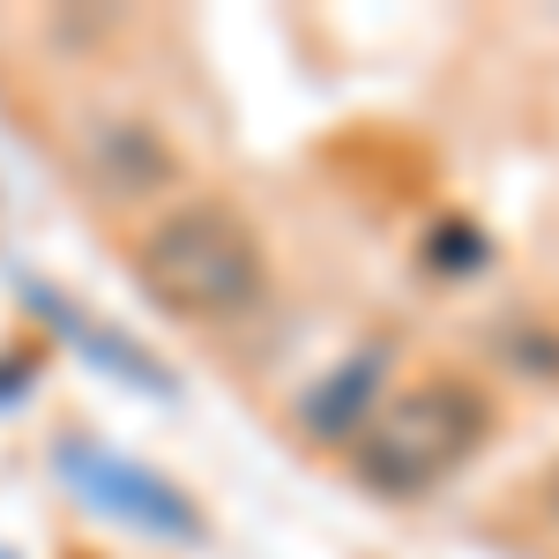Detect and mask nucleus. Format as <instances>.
Masks as SVG:
<instances>
[{"instance_id":"obj_6","label":"nucleus","mask_w":559,"mask_h":559,"mask_svg":"<svg viewBox=\"0 0 559 559\" xmlns=\"http://www.w3.org/2000/svg\"><path fill=\"white\" fill-rule=\"evenodd\" d=\"M373 381H381V366H373V358H350L344 373H336V381H329L321 395H313V403H306L313 432H344V426H358V411H366Z\"/></svg>"},{"instance_id":"obj_1","label":"nucleus","mask_w":559,"mask_h":559,"mask_svg":"<svg viewBox=\"0 0 559 559\" xmlns=\"http://www.w3.org/2000/svg\"><path fill=\"white\" fill-rule=\"evenodd\" d=\"M134 276L165 313L194 329L254 321L269 299V254H261L254 224L224 202H179L173 216H157L150 239L134 247Z\"/></svg>"},{"instance_id":"obj_4","label":"nucleus","mask_w":559,"mask_h":559,"mask_svg":"<svg viewBox=\"0 0 559 559\" xmlns=\"http://www.w3.org/2000/svg\"><path fill=\"white\" fill-rule=\"evenodd\" d=\"M83 165H90V179H97L105 194L142 202V194H157V187L173 179V150L142 128V120H97L90 142H83Z\"/></svg>"},{"instance_id":"obj_2","label":"nucleus","mask_w":559,"mask_h":559,"mask_svg":"<svg viewBox=\"0 0 559 559\" xmlns=\"http://www.w3.org/2000/svg\"><path fill=\"white\" fill-rule=\"evenodd\" d=\"M485 395L463 381H418L411 395H395L388 411L366 418L350 463L358 477L388 492V500H411V492H432L440 477H455L485 448Z\"/></svg>"},{"instance_id":"obj_7","label":"nucleus","mask_w":559,"mask_h":559,"mask_svg":"<svg viewBox=\"0 0 559 559\" xmlns=\"http://www.w3.org/2000/svg\"><path fill=\"white\" fill-rule=\"evenodd\" d=\"M552 508H559V471H552Z\"/></svg>"},{"instance_id":"obj_3","label":"nucleus","mask_w":559,"mask_h":559,"mask_svg":"<svg viewBox=\"0 0 559 559\" xmlns=\"http://www.w3.org/2000/svg\"><path fill=\"white\" fill-rule=\"evenodd\" d=\"M60 471L68 485L83 492L97 515H112L120 530H142V537H202V515H194V500L165 485L157 471H142L128 455H112V448H90V440H68L60 448Z\"/></svg>"},{"instance_id":"obj_5","label":"nucleus","mask_w":559,"mask_h":559,"mask_svg":"<svg viewBox=\"0 0 559 559\" xmlns=\"http://www.w3.org/2000/svg\"><path fill=\"white\" fill-rule=\"evenodd\" d=\"M31 299H38L45 321H52V329H68V336H75V344H83L105 373H128V381H142V388H157V395H165V373H157V358H150V350H134L128 336H105V329H97V321H83V313H75V299H60V292H31Z\"/></svg>"}]
</instances>
